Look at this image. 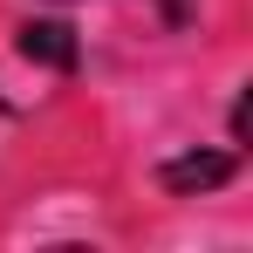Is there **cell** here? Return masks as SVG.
Listing matches in <instances>:
<instances>
[{"instance_id": "obj_1", "label": "cell", "mask_w": 253, "mask_h": 253, "mask_svg": "<svg viewBox=\"0 0 253 253\" xmlns=\"http://www.w3.org/2000/svg\"><path fill=\"white\" fill-rule=\"evenodd\" d=\"M165 192H178V199H192V192H219L226 178H233V158L226 151H185V158H165Z\"/></svg>"}, {"instance_id": "obj_2", "label": "cell", "mask_w": 253, "mask_h": 253, "mask_svg": "<svg viewBox=\"0 0 253 253\" xmlns=\"http://www.w3.org/2000/svg\"><path fill=\"white\" fill-rule=\"evenodd\" d=\"M21 55H28V62H48L55 76H69V69H76V35H69L62 21H28V28H21Z\"/></svg>"}]
</instances>
